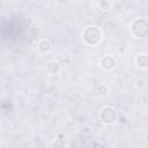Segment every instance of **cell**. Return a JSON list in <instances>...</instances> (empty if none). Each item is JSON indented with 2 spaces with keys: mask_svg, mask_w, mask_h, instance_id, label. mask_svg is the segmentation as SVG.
<instances>
[{
  "mask_svg": "<svg viewBox=\"0 0 148 148\" xmlns=\"http://www.w3.org/2000/svg\"><path fill=\"white\" fill-rule=\"evenodd\" d=\"M83 39L88 45H96L102 39V32L96 27H88L83 31Z\"/></svg>",
  "mask_w": 148,
  "mask_h": 148,
  "instance_id": "1",
  "label": "cell"
},
{
  "mask_svg": "<svg viewBox=\"0 0 148 148\" xmlns=\"http://www.w3.org/2000/svg\"><path fill=\"white\" fill-rule=\"evenodd\" d=\"M132 32L138 38H145L148 36V21L138 18L132 23Z\"/></svg>",
  "mask_w": 148,
  "mask_h": 148,
  "instance_id": "2",
  "label": "cell"
},
{
  "mask_svg": "<svg viewBox=\"0 0 148 148\" xmlns=\"http://www.w3.org/2000/svg\"><path fill=\"white\" fill-rule=\"evenodd\" d=\"M99 118L104 123V124H112L116 118H117V113H116V110L111 106H106L104 108L101 113H99Z\"/></svg>",
  "mask_w": 148,
  "mask_h": 148,
  "instance_id": "3",
  "label": "cell"
},
{
  "mask_svg": "<svg viewBox=\"0 0 148 148\" xmlns=\"http://www.w3.org/2000/svg\"><path fill=\"white\" fill-rule=\"evenodd\" d=\"M101 65H102V67L104 68V69H112L114 66H116V60L112 58V57H110V56H105L103 59H102V61H101Z\"/></svg>",
  "mask_w": 148,
  "mask_h": 148,
  "instance_id": "4",
  "label": "cell"
},
{
  "mask_svg": "<svg viewBox=\"0 0 148 148\" xmlns=\"http://www.w3.org/2000/svg\"><path fill=\"white\" fill-rule=\"evenodd\" d=\"M46 68H47L49 73H51V74H56V73L59 72V69H60V65H59V62H57V61L53 60V61H50V62L47 64Z\"/></svg>",
  "mask_w": 148,
  "mask_h": 148,
  "instance_id": "5",
  "label": "cell"
},
{
  "mask_svg": "<svg viewBox=\"0 0 148 148\" xmlns=\"http://www.w3.org/2000/svg\"><path fill=\"white\" fill-rule=\"evenodd\" d=\"M136 64L141 68H147L148 67V57L146 54H140L136 58Z\"/></svg>",
  "mask_w": 148,
  "mask_h": 148,
  "instance_id": "6",
  "label": "cell"
},
{
  "mask_svg": "<svg viewBox=\"0 0 148 148\" xmlns=\"http://www.w3.org/2000/svg\"><path fill=\"white\" fill-rule=\"evenodd\" d=\"M38 49L42 51V52H49L50 50H51V44H50V42L49 40H46V39H43V40H40L39 43H38Z\"/></svg>",
  "mask_w": 148,
  "mask_h": 148,
  "instance_id": "7",
  "label": "cell"
},
{
  "mask_svg": "<svg viewBox=\"0 0 148 148\" xmlns=\"http://www.w3.org/2000/svg\"><path fill=\"white\" fill-rule=\"evenodd\" d=\"M6 1H8V0H6Z\"/></svg>",
  "mask_w": 148,
  "mask_h": 148,
  "instance_id": "8",
  "label": "cell"
}]
</instances>
